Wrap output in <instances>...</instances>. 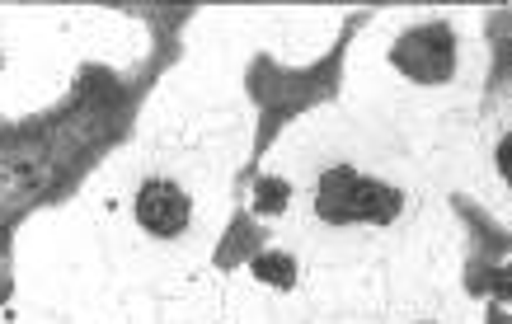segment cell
Segmentation results:
<instances>
[{"instance_id": "6da1fadb", "label": "cell", "mask_w": 512, "mask_h": 324, "mask_svg": "<svg viewBox=\"0 0 512 324\" xmlns=\"http://www.w3.org/2000/svg\"><path fill=\"white\" fill-rule=\"evenodd\" d=\"M404 212V193L390 184H376L357 170H329L315 184V216L325 226H357V221H395Z\"/></svg>"}, {"instance_id": "3957f363", "label": "cell", "mask_w": 512, "mask_h": 324, "mask_svg": "<svg viewBox=\"0 0 512 324\" xmlns=\"http://www.w3.org/2000/svg\"><path fill=\"white\" fill-rule=\"evenodd\" d=\"M132 216L151 240H184L193 226V198L170 179H146L132 198Z\"/></svg>"}, {"instance_id": "277c9868", "label": "cell", "mask_w": 512, "mask_h": 324, "mask_svg": "<svg viewBox=\"0 0 512 324\" xmlns=\"http://www.w3.org/2000/svg\"><path fill=\"white\" fill-rule=\"evenodd\" d=\"M249 273H254L259 282H268V287H278V292L296 287V259L292 254H282V249H264V254H254Z\"/></svg>"}, {"instance_id": "8992f818", "label": "cell", "mask_w": 512, "mask_h": 324, "mask_svg": "<svg viewBox=\"0 0 512 324\" xmlns=\"http://www.w3.org/2000/svg\"><path fill=\"white\" fill-rule=\"evenodd\" d=\"M419 324H433V320H419Z\"/></svg>"}, {"instance_id": "7a4b0ae2", "label": "cell", "mask_w": 512, "mask_h": 324, "mask_svg": "<svg viewBox=\"0 0 512 324\" xmlns=\"http://www.w3.org/2000/svg\"><path fill=\"white\" fill-rule=\"evenodd\" d=\"M390 62L400 66L409 80H419V85H442L456 71V33L447 24H419V29H409L395 43Z\"/></svg>"}, {"instance_id": "5b68a950", "label": "cell", "mask_w": 512, "mask_h": 324, "mask_svg": "<svg viewBox=\"0 0 512 324\" xmlns=\"http://www.w3.org/2000/svg\"><path fill=\"white\" fill-rule=\"evenodd\" d=\"M287 198H292V188L282 184V179H264V184H259V202H254V207H259L264 216H278L282 207H287Z\"/></svg>"}]
</instances>
